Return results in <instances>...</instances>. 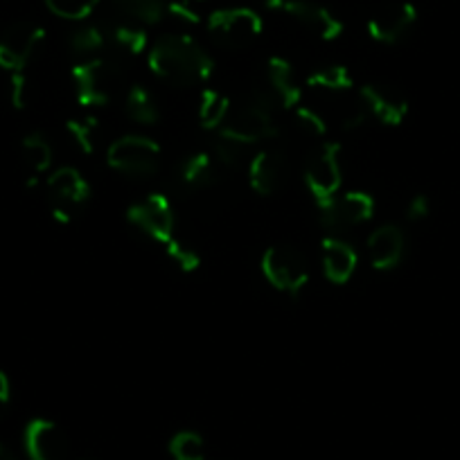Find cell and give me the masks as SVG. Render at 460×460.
<instances>
[{"instance_id": "6da1fadb", "label": "cell", "mask_w": 460, "mask_h": 460, "mask_svg": "<svg viewBox=\"0 0 460 460\" xmlns=\"http://www.w3.org/2000/svg\"><path fill=\"white\" fill-rule=\"evenodd\" d=\"M149 68L172 86L203 84L215 73L212 57L185 34H165L149 50Z\"/></svg>"}, {"instance_id": "7a4b0ae2", "label": "cell", "mask_w": 460, "mask_h": 460, "mask_svg": "<svg viewBox=\"0 0 460 460\" xmlns=\"http://www.w3.org/2000/svg\"><path fill=\"white\" fill-rule=\"evenodd\" d=\"M208 30L219 46L240 50V48L251 46L262 34V19L249 7L217 10L208 19Z\"/></svg>"}, {"instance_id": "3957f363", "label": "cell", "mask_w": 460, "mask_h": 460, "mask_svg": "<svg viewBox=\"0 0 460 460\" xmlns=\"http://www.w3.org/2000/svg\"><path fill=\"white\" fill-rule=\"evenodd\" d=\"M106 163L122 174L149 176L158 170L161 147L145 136H125L109 145Z\"/></svg>"}, {"instance_id": "277c9868", "label": "cell", "mask_w": 460, "mask_h": 460, "mask_svg": "<svg viewBox=\"0 0 460 460\" xmlns=\"http://www.w3.org/2000/svg\"><path fill=\"white\" fill-rule=\"evenodd\" d=\"M262 273L269 285L289 296H298L309 282V269L303 255L289 246H271L262 255Z\"/></svg>"}, {"instance_id": "5b68a950", "label": "cell", "mask_w": 460, "mask_h": 460, "mask_svg": "<svg viewBox=\"0 0 460 460\" xmlns=\"http://www.w3.org/2000/svg\"><path fill=\"white\" fill-rule=\"evenodd\" d=\"M70 77L75 84V95L82 106L109 104L115 86H118V70L106 59H91L77 64Z\"/></svg>"}, {"instance_id": "8992f818", "label": "cell", "mask_w": 460, "mask_h": 460, "mask_svg": "<svg viewBox=\"0 0 460 460\" xmlns=\"http://www.w3.org/2000/svg\"><path fill=\"white\" fill-rule=\"evenodd\" d=\"M278 134L276 122H273L271 109L264 104V100L253 102V104L242 106L240 111L228 115V120L221 125L219 136L240 145H253L260 140L273 138Z\"/></svg>"}, {"instance_id": "52a82bcc", "label": "cell", "mask_w": 460, "mask_h": 460, "mask_svg": "<svg viewBox=\"0 0 460 460\" xmlns=\"http://www.w3.org/2000/svg\"><path fill=\"white\" fill-rule=\"evenodd\" d=\"M46 41V30L34 23H16L0 37V68L10 73H23L32 61L41 43Z\"/></svg>"}, {"instance_id": "ba28073f", "label": "cell", "mask_w": 460, "mask_h": 460, "mask_svg": "<svg viewBox=\"0 0 460 460\" xmlns=\"http://www.w3.org/2000/svg\"><path fill=\"white\" fill-rule=\"evenodd\" d=\"M127 219L140 228L145 235H149L152 240L170 242L174 237V210H172L170 199L163 197V194H149L143 201L134 203V206L127 210Z\"/></svg>"}, {"instance_id": "9c48e42d", "label": "cell", "mask_w": 460, "mask_h": 460, "mask_svg": "<svg viewBox=\"0 0 460 460\" xmlns=\"http://www.w3.org/2000/svg\"><path fill=\"white\" fill-rule=\"evenodd\" d=\"M341 145L325 143L305 167V183L316 203L336 197L341 188Z\"/></svg>"}, {"instance_id": "30bf717a", "label": "cell", "mask_w": 460, "mask_h": 460, "mask_svg": "<svg viewBox=\"0 0 460 460\" xmlns=\"http://www.w3.org/2000/svg\"><path fill=\"white\" fill-rule=\"evenodd\" d=\"M316 206L323 226L332 230H345L373 217L375 199L368 192H345L343 197H332Z\"/></svg>"}, {"instance_id": "8fae6325", "label": "cell", "mask_w": 460, "mask_h": 460, "mask_svg": "<svg viewBox=\"0 0 460 460\" xmlns=\"http://www.w3.org/2000/svg\"><path fill=\"white\" fill-rule=\"evenodd\" d=\"M418 21V10L413 3L397 0L379 7L368 19V34L379 43H397L411 32Z\"/></svg>"}, {"instance_id": "7c38bea8", "label": "cell", "mask_w": 460, "mask_h": 460, "mask_svg": "<svg viewBox=\"0 0 460 460\" xmlns=\"http://www.w3.org/2000/svg\"><path fill=\"white\" fill-rule=\"evenodd\" d=\"M23 440L30 460H70L68 438L52 420H32L25 427Z\"/></svg>"}, {"instance_id": "4fadbf2b", "label": "cell", "mask_w": 460, "mask_h": 460, "mask_svg": "<svg viewBox=\"0 0 460 460\" xmlns=\"http://www.w3.org/2000/svg\"><path fill=\"white\" fill-rule=\"evenodd\" d=\"M361 102L366 109L377 118L382 125L397 127L406 120L409 115V102L395 88L379 86V84H366L359 91Z\"/></svg>"}, {"instance_id": "5bb4252c", "label": "cell", "mask_w": 460, "mask_h": 460, "mask_svg": "<svg viewBox=\"0 0 460 460\" xmlns=\"http://www.w3.org/2000/svg\"><path fill=\"white\" fill-rule=\"evenodd\" d=\"M321 253L323 271H325V278L330 282L345 285V282L355 276L359 258H357V251L348 242L339 240V237H325L321 244Z\"/></svg>"}, {"instance_id": "9a60e30c", "label": "cell", "mask_w": 460, "mask_h": 460, "mask_svg": "<svg viewBox=\"0 0 460 460\" xmlns=\"http://www.w3.org/2000/svg\"><path fill=\"white\" fill-rule=\"evenodd\" d=\"M48 192L52 197V206H64L73 210L82 206L91 197V185L75 167H61L48 176Z\"/></svg>"}, {"instance_id": "2e32d148", "label": "cell", "mask_w": 460, "mask_h": 460, "mask_svg": "<svg viewBox=\"0 0 460 460\" xmlns=\"http://www.w3.org/2000/svg\"><path fill=\"white\" fill-rule=\"evenodd\" d=\"M368 253L377 271H391L404 255V233L397 226H382L368 237Z\"/></svg>"}, {"instance_id": "e0dca14e", "label": "cell", "mask_w": 460, "mask_h": 460, "mask_svg": "<svg viewBox=\"0 0 460 460\" xmlns=\"http://www.w3.org/2000/svg\"><path fill=\"white\" fill-rule=\"evenodd\" d=\"M287 14L294 16L296 21H300L305 28L312 30V32L316 34L318 39H323V41H334V39H339L341 34H343V23H341L327 7L309 3V0H298Z\"/></svg>"}, {"instance_id": "ac0fdd59", "label": "cell", "mask_w": 460, "mask_h": 460, "mask_svg": "<svg viewBox=\"0 0 460 460\" xmlns=\"http://www.w3.org/2000/svg\"><path fill=\"white\" fill-rule=\"evenodd\" d=\"M264 68H267V79L271 84L273 95L278 97V102L287 106V109H296L300 100H303V88L296 82L294 68H291L289 61L282 59V57H269Z\"/></svg>"}, {"instance_id": "d6986e66", "label": "cell", "mask_w": 460, "mask_h": 460, "mask_svg": "<svg viewBox=\"0 0 460 460\" xmlns=\"http://www.w3.org/2000/svg\"><path fill=\"white\" fill-rule=\"evenodd\" d=\"M282 156L276 152H260L249 165L251 188L262 197L276 192L282 181Z\"/></svg>"}, {"instance_id": "ffe728a7", "label": "cell", "mask_w": 460, "mask_h": 460, "mask_svg": "<svg viewBox=\"0 0 460 460\" xmlns=\"http://www.w3.org/2000/svg\"><path fill=\"white\" fill-rule=\"evenodd\" d=\"M230 115V100L215 88H206L199 100V120L203 129H221Z\"/></svg>"}, {"instance_id": "44dd1931", "label": "cell", "mask_w": 460, "mask_h": 460, "mask_svg": "<svg viewBox=\"0 0 460 460\" xmlns=\"http://www.w3.org/2000/svg\"><path fill=\"white\" fill-rule=\"evenodd\" d=\"M181 176H183V183L188 185V188H208V185L215 183L217 179V158L206 152L194 154V156H190L188 161L183 163Z\"/></svg>"}, {"instance_id": "7402d4cb", "label": "cell", "mask_w": 460, "mask_h": 460, "mask_svg": "<svg viewBox=\"0 0 460 460\" xmlns=\"http://www.w3.org/2000/svg\"><path fill=\"white\" fill-rule=\"evenodd\" d=\"M127 113H129L131 120L140 122V125H154L158 120V111L156 100L152 97V93L143 86H131L129 93H127Z\"/></svg>"}, {"instance_id": "603a6c76", "label": "cell", "mask_w": 460, "mask_h": 460, "mask_svg": "<svg viewBox=\"0 0 460 460\" xmlns=\"http://www.w3.org/2000/svg\"><path fill=\"white\" fill-rule=\"evenodd\" d=\"M21 154H23L25 165L30 167L34 176L43 174L52 165V147L41 134L25 136L23 143H21Z\"/></svg>"}, {"instance_id": "cb8c5ba5", "label": "cell", "mask_w": 460, "mask_h": 460, "mask_svg": "<svg viewBox=\"0 0 460 460\" xmlns=\"http://www.w3.org/2000/svg\"><path fill=\"white\" fill-rule=\"evenodd\" d=\"M355 79H352V73L345 66H327V68L316 70L307 77V86L321 88V91H350Z\"/></svg>"}, {"instance_id": "d4e9b609", "label": "cell", "mask_w": 460, "mask_h": 460, "mask_svg": "<svg viewBox=\"0 0 460 460\" xmlns=\"http://www.w3.org/2000/svg\"><path fill=\"white\" fill-rule=\"evenodd\" d=\"M120 10L131 21L143 25H154L167 12V0H118Z\"/></svg>"}, {"instance_id": "484cf974", "label": "cell", "mask_w": 460, "mask_h": 460, "mask_svg": "<svg viewBox=\"0 0 460 460\" xmlns=\"http://www.w3.org/2000/svg\"><path fill=\"white\" fill-rule=\"evenodd\" d=\"M170 456L174 460H203L206 442L197 431H179L170 440Z\"/></svg>"}, {"instance_id": "4316f807", "label": "cell", "mask_w": 460, "mask_h": 460, "mask_svg": "<svg viewBox=\"0 0 460 460\" xmlns=\"http://www.w3.org/2000/svg\"><path fill=\"white\" fill-rule=\"evenodd\" d=\"M46 5L59 19L84 21L95 12L100 0H46Z\"/></svg>"}, {"instance_id": "83f0119b", "label": "cell", "mask_w": 460, "mask_h": 460, "mask_svg": "<svg viewBox=\"0 0 460 460\" xmlns=\"http://www.w3.org/2000/svg\"><path fill=\"white\" fill-rule=\"evenodd\" d=\"M113 41L129 55H143L149 46L147 32L140 25H118L113 30Z\"/></svg>"}, {"instance_id": "f1b7e54d", "label": "cell", "mask_w": 460, "mask_h": 460, "mask_svg": "<svg viewBox=\"0 0 460 460\" xmlns=\"http://www.w3.org/2000/svg\"><path fill=\"white\" fill-rule=\"evenodd\" d=\"M66 131L73 136V140L77 143V147L84 154L95 152L97 143V120L95 118H73V120L66 122Z\"/></svg>"}, {"instance_id": "f546056e", "label": "cell", "mask_w": 460, "mask_h": 460, "mask_svg": "<svg viewBox=\"0 0 460 460\" xmlns=\"http://www.w3.org/2000/svg\"><path fill=\"white\" fill-rule=\"evenodd\" d=\"M165 251L172 262L179 264V269H183V271L192 273L201 267V255L197 253V249L181 242L179 237H172L170 242H165Z\"/></svg>"}, {"instance_id": "4dcf8cb0", "label": "cell", "mask_w": 460, "mask_h": 460, "mask_svg": "<svg viewBox=\"0 0 460 460\" xmlns=\"http://www.w3.org/2000/svg\"><path fill=\"white\" fill-rule=\"evenodd\" d=\"M70 46H73L77 55H93V52L102 50V46H104V34L95 25H86V28H79L73 34Z\"/></svg>"}, {"instance_id": "1f68e13d", "label": "cell", "mask_w": 460, "mask_h": 460, "mask_svg": "<svg viewBox=\"0 0 460 460\" xmlns=\"http://www.w3.org/2000/svg\"><path fill=\"white\" fill-rule=\"evenodd\" d=\"M296 118H298L300 127L307 129L312 136H325V118L318 111L309 109V106H296Z\"/></svg>"}, {"instance_id": "d6a6232c", "label": "cell", "mask_w": 460, "mask_h": 460, "mask_svg": "<svg viewBox=\"0 0 460 460\" xmlns=\"http://www.w3.org/2000/svg\"><path fill=\"white\" fill-rule=\"evenodd\" d=\"M366 113H368V109L364 106V102L361 104H345L339 115L341 127L343 129H357V127H361L366 122Z\"/></svg>"}, {"instance_id": "836d02e7", "label": "cell", "mask_w": 460, "mask_h": 460, "mask_svg": "<svg viewBox=\"0 0 460 460\" xmlns=\"http://www.w3.org/2000/svg\"><path fill=\"white\" fill-rule=\"evenodd\" d=\"M167 12H170L174 19L183 21V23L188 25L199 23V14L188 5V3H183V0H172V3H167Z\"/></svg>"}, {"instance_id": "e575fe53", "label": "cell", "mask_w": 460, "mask_h": 460, "mask_svg": "<svg viewBox=\"0 0 460 460\" xmlns=\"http://www.w3.org/2000/svg\"><path fill=\"white\" fill-rule=\"evenodd\" d=\"M429 212H431V201H429L427 194H415V197L411 199L409 208H406V215H409L411 221L427 219Z\"/></svg>"}, {"instance_id": "d590c367", "label": "cell", "mask_w": 460, "mask_h": 460, "mask_svg": "<svg viewBox=\"0 0 460 460\" xmlns=\"http://www.w3.org/2000/svg\"><path fill=\"white\" fill-rule=\"evenodd\" d=\"M12 104L16 109L25 106V93H28V79L23 73H12Z\"/></svg>"}, {"instance_id": "8d00e7d4", "label": "cell", "mask_w": 460, "mask_h": 460, "mask_svg": "<svg viewBox=\"0 0 460 460\" xmlns=\"http://www.w3.org/2000/svg\"><path fill=\"white\" fill-rule=\"evenodd\" d=\"M10 402V379H7L5 373H0V413Z\"/></svg>"}, {"instance_id": "74e56055", "label": "cell", "mask_w": 460, "mask_h": 460, "mask_svg": "<svg viewBox=\"0 0 460 460\" xmlns=\"http://www.w3.org/2000/svg\"><path fill=\"white\" fill-rule=\"evenodd\" d=\"M264 5L269 7V10H280V12H289L291 7L298 3V0H262Z\"/></svg>"}, {"instance_id": "f35d334b", "label": "cell", "mask_w": 460, "mask_h": 460, "mask_svg": "<svg viewBox=\"0 0 460 460\" xmlns=\"http://www.w3.org/2000/svg\"><path fill=\"white\" fill-rule=\"evenodd\" d=\"M0 460H19V458H16V456L12 454V451L7 449V447L0 445Z\"/></svg>"}]
</instances>
